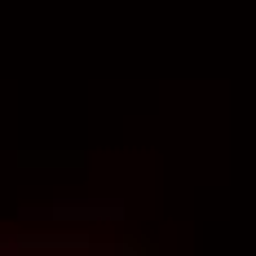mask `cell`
Wrapping results in <instances>:
<instances>
[]
</instances>
